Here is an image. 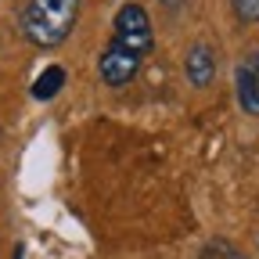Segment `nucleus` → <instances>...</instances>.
I'll use <instances>...</instances> for the list:
<instances>
[{"label":"nucleus","instance_id":"f257e3e1","mask_svg":"<svg viewBox=\"0 0 259 259\" xmlns=\"http://www.w3.org/2000/svg\"><path fill=\"white\" fill-rule=\"evenodd\" d=\"M155 47V29H151V18L141 4H122L115 11V22H112V40L108 47L97 58V76H101L105 87L119 90L126 83H134L144 58L151 54Z\"/></svg>","mask_w":259,"mask_h":259},{"label":"nucleus","instance_id":"f03ea898","mask_svg":"<svg viewBox=\"0 0 259 259\" xmlns=\"http://www.w3.org/2000/svg\"><path fill=\"white\" fill-rule=\"evenodd\" d=\"M79 22V0H29L22 8V36L40 47V51H54L72 36V29Z\"/></svg>","mask_w":259,"mask_h":259},{"label":"nucleus","instance_id":"7ed1b4c3","mask_svg":"<svg viewBox=\"0 0 259 259\" xmlns=\"http://www.w3.org/2000/svg\"><path fill=\"white\" fill-rule=\"evenodd\" d=\"M216 69H220V65H216L212 44L194 40V44L187 47V54H184V76H187V83H191L194 90H205V87H212Z\"/></svg>","mask_w":259,"mask_h":259},{"label":"nucleus","instance_id":"20e7f679","mask_svg":"<svg viewBox=\"0 0 259 259\" xmlns=\"http://www.w3.org/2000/svg\"><path fill=\"white\" fill-rule=\"evenodd\" d=\"M234 90H238V105L245 115H259V47L241 58L238 72H234Z\"/></svg>","mask_w":259,"mask_h":259},{"label":"nucleus","instance_id":"39448f33","mask_svg":"<svg viewBox=\"0 0 259 259\" xmlns=\"http://www.w3.org/2000/svg\"><path fill=\"white\" fill-rule=\"evenodd\" d=\"M61 87H65V69L61 65H51V69H44L40 79L32 83V97H36V101H51Z\"/></svg>","mask_w":259,"mask_h":259},{"label":"nucleus","instance_id":"423d86ee","mask_svg":"<svg viewBox=\"0 0 259 259\" xmlns=\"http://www.w3.org/2000/svg\"><path fill=\"white\" fill-rule=\"evenodd\" d=\"M194 259H248L234 241H227V238H209L202 248H198V255Z\"/></svg>","mask_w":259,"mask_h":259},{"label":"nucleus","instance_id":"0eeeda50","mask_svg":"<svg viewBox=\"0 0 259 259\" xmlns=\"http://www.w3.org/2000/svg\"><path fill=\"white\" fill-rule=\"evenodd\" d=\"M231 11L241 25H255L259 22V0H231Z\"/></svg>","mask_w":259,"mask_h":259},{"label":"nucleus","instance_id":"6e6552de","mask_svg":"<svg viewBox=\"0 0 259 259\" xmlns=\"http://www.w3.org/2000/svg\"><path fill=\"white\" fill-rule=\"evenodd\" d=\"M158 4H162V8H166L169 15H180V11L187 8V0H158Z\"/></svg>","mask_w":259,"mask_h":259},{"label":"nucleus","instance_id":"1a4fd4ad","mask_svg":"<svg viewBox=\"0 0 259 259\" xmlns=\"http://www.w3.org/2000/svg\"><path fill=\"white\" fill-rule=\"evenodd\" d=\"M15 259H22V245H18V248H15Z\"/></svg>","mask_w":259,"mask_h":259}]
</instances>
